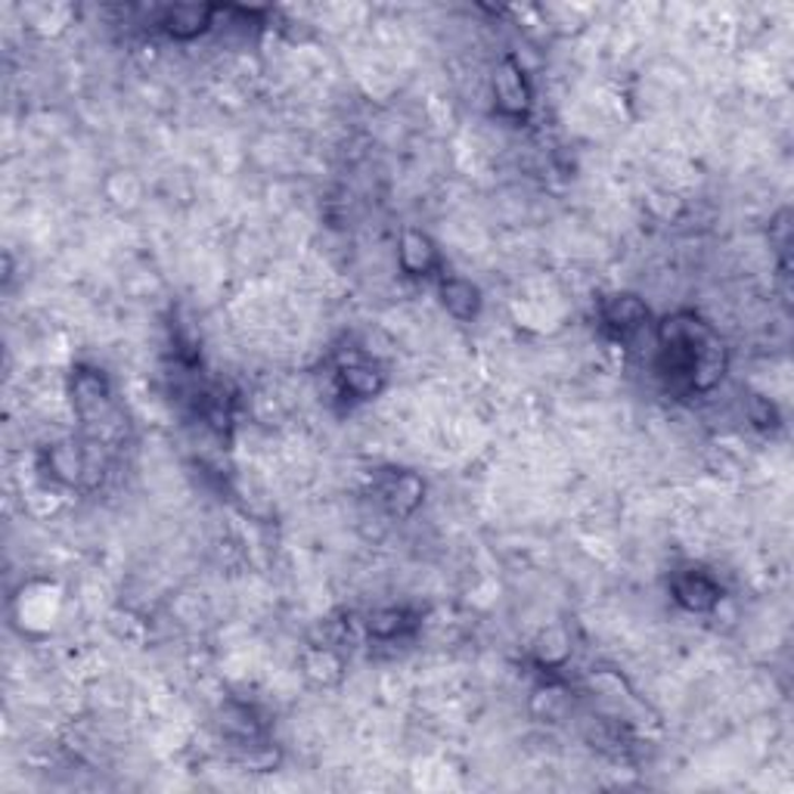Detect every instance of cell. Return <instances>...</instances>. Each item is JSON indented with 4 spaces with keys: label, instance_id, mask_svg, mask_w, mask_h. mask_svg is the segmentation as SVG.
I'll use <instances>...</instances> for the list:
<instances>
[{
    "label": "cell",
    "instance_id": "cell-1",
    "mask_svg": "<svg viewBox=\"0 0 794 794\" xmlns=\"http://www.w3.org/2000/svg\"><path fill=\"white\" fill-rule=\"evenodd\" d=\"M726 369V347L701 317L673 314L658 327V372L673 391H711Z\"/></svg>",
    "mask_w": 794,
    "mask_h": 794
},
{
    "label": "cell",
    "instance_id": "cell-2",
    "mask_svg": "<svg viewBox=\"0 0 794 794\" xmlns=\"http://www.w3.org/2000/svg\"><path fill=\"white\" fill-rule=\"evenodd\" d=\"M497 109L510 119H525L530 112V84L515 60H503L493 72Z\"/></svg>",
    "mask_w": 794,
    "mask_h": 794
},
{
    "label": "cell",
    "instance_id": "cell-3",
    "mask_svg": "<svg viewBox=\"0 0 794 794\" xmlns=\"http://www.w3.org/2000/svg\"><path fill=\"white\" fill-rule=\"evenodd\" d=\"M646 320H649V307L636 295H611L602 305V327L618 339H627L631 332L643 329Z\"/></svg>",
    "mask_w": 794,
    "mask_h": 794
},
{
    "label": "cell",
    "instance_id": "cell-4",
    "mask_svg": "<svg viewBox=\"0 0 794 794\" xmlns=\"http://www.w3.org/2000/svg\"><path fill=\"white\" fill-rule=\"evenodd\" d=\"M673 599L689 611H708L720 602V587L705 571H683L673 581Z\"/></svg>",
    "mask_w": 794,
    "mask_h": 794
},
{
    "label": "cell",
    "instance_id": "cell-5",
    "mask_svg": "<svg viewBox=\"0 0 794 794\" xmlns=\"http://www.w3.org/2000/svg\"><path fill=\"white\" fill-rule=\"evenodd\" d=\"M379 500L391 515H410L423 503V481L410 472H391L379 485Z\"/></svg>",
    "mask_w": 794,
    "mask_h": 794
},
{
    "label": "cell",
    "instance_id": "cell-6",
    "mask_svg": "<svg viewBox=\"0 0 794 794\" xmlns=\"http://www.w3.org/2000/svg\"><path fill=\"white\" fill-rule=\"evenodd\" d=\"M398 261L404 267L407 277H428L438 267V248L428 240L423 230H407L401 236Z\"/></svg>",
    "mask_w": 794,
    "mask_h": 794
},
{
    "label": "cell",
    "instance_id": "cell-7",
    "mask_svg": "<svg viewBox=\"0 0 794 794\" xmlns=\"http://www.w3.org/2000/svg\"><path fill=\"white\" fill-rule=\"evenodd\" d=\"M211 16H215V10L211 7H196V3H181V7H168L162 13V25L164 32L171 35V38H196V35H203L205 28L211 25Z\"/></svg>",
    "mask_w": 794,
    "mask_h": 794
},
{
    "label": "cell",
    "instance_id": "cell-8",
    "mask_svg": "<svg viewBox=\"0 0 794 794\" xmlns=\"http://www.w3.org/2000/svg\"><path fill=\"white\" fill-rule=\"evenodd\" d=\"M438 295H441V305L448 307V314H453L456 320H475L481 310L478 285L468 283L463 277H444L438 285Z\"/></svg>",
    "mask_w": 794,
    "mask_h": 794
},
{
    "label": "cell",
    "instance_id": "cell-9",
    "mask_svg": "<svg viewBox=\"0 0 794 794\" xmlns=\"http://www.w3.org/2000/svg\"><path fill=\"white\" fill-rule=\"evenodd\" d=\"M339 388L354 401H369L386 388V376L369 364H345L339 369Z\"/></svg>",
    "mask_w": 794,
    "mask_h": 794
},
{
    "label": "cell",
    "instance_id": "cell-10",
    "mask_svg": "<svg viewBox=\"0 0 794 794\" xmlns=\"http://www.w3.org/2000/svg\"><path fill=\"white\" fill-rule=\"evenodd\" d=\"M413 627V618L404 609H379L367 618V633L372 639L391 643Z\"/></svg>",
    "mask_w": 794,
    "mask_h": 794
},
{
    "label": "cell",
    "instance_id": "cell-11",
    "mask_svg": "<svg viewBox=\"0 0 794 794\" xmlns=\"http://www.w3.org/2000/svg\"><path fill=\"white\" fill-rule=\"evenodd\" d=\"M752 423L754 426H760V428H773L775 423H779V416H775V407L767 401V398H752Z\"/></svg>",
    "mask_w": 794,
    "mask_h": 794
}]
</instances>
